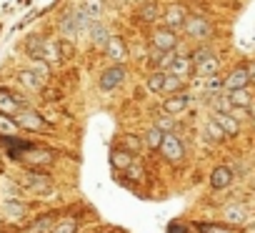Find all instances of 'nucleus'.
Listing matches in <instances>:
<instances>
[{"label": "nucleus", "mask_w": 255, "mask_h": 233, "mask_svg": "<svg viewBox=\"0 0 255 233\" xmlns=\"http://www.w3.org/2000/svg\"><path fill=\"white\" fill-rule=\"evenodd\" d=\"M90 40H93V45H95V48H105V45H108V40H110V30L98 20V23H93V25H90Z\"/></svg>", "instance_id": "obj_25"}, {"label": "nucleus", "mask_w": 255, "mask_h": 233, "mask_svg": "<svg viewBox=\"0 0 255 233\" xmlns=\"http://www.w3.org/2000/svg\"><path fill=\"white\" fill-rule=\"evenodd\" d=\"M143 146H145V141H143L140 136H135V133H123V136L118 138V148L128 151L130 156L140 153V148H143Z\"/></svg>", "instance_id": "obj_20"}, {"label": "nucleus", "mask_w": 255, "mask_h": 233, "mask_svg": "<svg viewBox=\"0 0 255 233\" xmlns=\"http://www.w3.org/2000/svg\"><path fill=\"white\" fill-rule=\"evenodd\" d=\"M180 85H183V78H178V75L168 73V75H165V85H163V93H173V90H178Z\"/></svg>", "instance_id": "obj_37"}, {"label": "nucleus", "mask_w": 255, "mask_h": 233, "mask_svg": "<svg viewBox=\"0 0 255 233\" xmlns=\"http://www.w3.org/2000/svg\"><path fill=\"white\" fill-rule=\"evenodd\" d=\"M188 105H190V95H188V93H178V95H170V98L163 103V113L175 118L178 113H185V110H188Z\"/></svg>", "instance_id": "obj_11"}, {"label": "nucleus", "mask_w": 255, "mask_h": 233, "mask_svg": "<svg viewBox=\"0 0 255 233\" xmlns=\"http://www.w3.org/2000/svg\"><path fill=\"white\" fill-rule=\"evenodd\" d=\"M175 50H150V65H153V70H168L170 65H173V60H175Z\"/></svg>", "instance_id": "obj_17"}, {"label": "nucleus", "mask_w": 255, "mask_h": 233, "mask_svg": "<svg viewBox=\"0 0 255 233\" xmlns=\"http://www.w3.org/2000/svg\"><path fill=\"white\" fill-rule=\"evenodd\" d=\"M218 70H220V60L210 53L208 58H203V60H198L195 65H193V73L198 75V78H215L218 75Z\"/></svg>", "instance_id": "obj_13"}, {"label": "nucleus", "mask_w": 255, "mask_h": 233, "mask_svg": "<svg viewBox=\"0 0 255 233\" xmlns=\"http://www.w3.org/2000/svg\"><path fill=\"white\" fill-rule=\"evenodd\" d=\"M28 108V98H23L20 93H13L8 88H0V113L3 115H10V118H15V115L20 110Z\"/></svg>", "instance_id": "obj_2"}, {"label": "nucleus", "mask_w": 255, "mask_h": 233, "mask_svg": "<svg viewBox=\"0 0 255 233\" xmlns=\"http://www.w3.org/2000/svg\"><path fill=\"white\" fill-rule=\"evenodd\" d=\"M248 73H250V80H255V65H253V68H250Z\"/></svg>", "instance_id": "obj_41"}, {"label": "nucleus", "mask_w": 255, "mask_h": 233, "mask_svg": "<svg viewBox=\"0 0 255 233\" xmlns=\"http://www.w3.org/2000/svg\"><path fill=\"white\" fill-rule=\"evenodd\" d=\"M78 231V223L73 221V218H65V221H60L55 228H53V233H75Z\"/></svg>", "instance_id": "obj_38"}, {"label": "nucleus", "mask_w": 255, "mask_h": 233, "mask_svg": "<svg viewBox=\"0 0 255 233\" xmlns=\"http://www.w3.org/2000/svg\"><path fill=\"white\" fill-rule=\"evenodd\" d=\"M20 83L38 90V88L45 83V70H43V73H40V70H20Z\"/></svg>", "instance_id": "obj_27"}, {"label": "nucleus", "mask_w": 255, "mask_h": 233, "mask_svg": "<svg viewBox=\"0 0 255 233\" xmlns=\"http://www.w3.org/2000/svg\"><path fill=\"white\" fill-rule=\"evenodd\" d=\"M45 38H40V35H30L28 40H25V53L30 55V58H35V60H43V55H45Z\"/></svg>", "instance_id": "obj_22"}, {"label": "nucleus", "mask_w": 255, "mask_h": 233, "mask_svg": "<svg viewBox=\"0 0 255 233\" xmlns=\"http://www.w3.org/2000/svg\"><path fill=\"white\" fill-rule=\"evenodd\" d=\"M103 50H105V55H108L110 60H115V63H123V60L128 58V45H125V40H123L120 35H110V40H108V45H105Z\"/></svg>", "instance_id": "obj_12"}, {"label": "nucleus", "mask_w": 255, "mask_h": 233, "mask_svg": "<svg viewBox=\"0 0 255 233\" xmlns=\"http://www.w3.org/2000/svg\"><path fill=\"white\" fill-rule=\"evenodd\" d=\"M78 10H80L90 23H98L100 15H103V10H105V5H103V0H80Z\"/></svg>", "instance_id": "obj_19"}, {"label": "nucleus", "mask_w": 255, "mask_h": 233, "mask_svg": "<svg viewBox=\"0 0 255 233\" xmlns=\"http://www.w3.org/2000/svg\"><path fill=\"white\" fill-rule=\"evenodd\" d=\"M248 83H250V73H248V68H235L225 80H223V88L230 93V90H240V88H248Z\"/></svg>", "instance_id": "obj_15"}, {"label": "nucleus", "mask_w": 255, "mask_h": 233, "mask_svg": "<svg viewBox=\"0 0 255 233\" xmlns=\"http://www.w3.org/2000/svg\"><path fill=\"white\" fill-rule=\"evenodd\" d=\"M55 45H58V55H60V60H68V58H73V55H75V43H73V40L60 38Z\"/></svg>", "instance_id": "obj_33"}, {"label": "nucleus", "mask_w": 255, "mask_h": 233, "mask_svg": "<svg viewBox=\"0 0 255 233\" xmlns=\"http://www.w3.org/2000/svg\"><path fill=\"white\" fill-rule=\"evenodd\" d=\"M110 166L115 168V171H128L133 166V156L128 153V151H123V148H113V153H110Z\"/></svg>", "instance_id": "obj_21"}, {"label": "nucleus", "mask_w": 255, "mask_h": 233, "mask_svg": "<svg viewBox=\"0 0 255 233\" xmlns=\"http://www.w3.org/2000/svg\"><path fill=\"white\" fill-rule=\"evenodd\" d=\"M168 73H173V75H178V78H185L188 73H193V60H190V55H175V60H173V65L168 68Z\"/></svg>", "instance_id": "obj_23"}, {"label": "nucleus", "mask_w": 255, "mask_h": 233, "mask_svg": "<svg viewBox=\"0 0 255 233\" xmlns=\"http://www.w3.org/2000/svg\"><path fill=\"white\" fill-rule=\"evenodd\" d=\"M153 126H155L158 131H163V133H173V126H175V123H173V115H165V113H163V115H158V118H155Z\"/></svg>", "instance_id": "obj_35"}, {"label": "nucleus", "mask_w": 255, "mask_h": 233, "mask_svg": "<svg viewBox=\"0 0 255 233\" xmlns=\"http://www.w3.org/2000/svg\"><path fill=\"white\" fill-rule=\"evenodd\" d=\"M0 146L5 148V153H8L10 158H20V153H25V151L33 148L30 141H23V138H18V136H0Z\"/></svg>", "instance_id": "obj_8"}, {"label": "nucleus", "mask_w": 255, "mask_h": 233, "mask_svg": "<svg viewBox=\"0 0 255 233\" xmlns=\"http://www.w3.org/2000/svg\"><path fill=\"white\" fill-rule=\"evenodd\" d=\"M3 213H8V218L18 221V218H23V216L28 213V206L20 203V198H8V201L3 203Z\"/></svg>", "instance_id": "obj_26"}, {"label": "nucleus", "mask_w": 255, "mask_h": 233, "mask_svg": "<svg viewBox=\"0 0 255 233\" xmlns=\"http://www.w3.org/2000/svg\"><path fill=\"white\" fill-rule=\"evenodd\" d=\"M153 48L155 50H175L178 48V35L170 28H160L153 33Z\"/></svg>", "instance_id": "obj_9"}, {"label": "nucleus", "mask_w": 255, "mask_h": 233, "mask_svg": "<svg viewBox=\"0 0 255 233\" xmlns=\"http://www.w3.org/2000/svg\"><path fill=\"white\" fill-rule=\"evenodd\" d=\"M18 161H23L28 168H35V166H50L53 161H55V156H53V151H43V148H30V151H25V153H20V158Z\"/></svg>", "instance_id": "obj_7"}, {"label": "nucleus", "mask_w": 255, "mask_h": 233, "mask_svg": "<svg viewBox=\"0 0 255 233\" xmlns=\"http://www.w3.org/2000/svg\"><path fill=\"white\" fill-rule=\"evenodd\" d=\"M183 30H185V35L193 38V40H208V38L213 35V25H210L205 18H200V15H190V18L185 20Z\"/></svg>", "instance_id": "obj_4"}, {"label": "nucleus", "mask_w": 255, "mask_h": 233, "mask_svg": "<svg viewBox=\"0 0 255 233\" xmlns=\"http://www.w3.org/2000/svg\"><path fill=\"white\" fill-rule=\"evenodd\" d=\"M168 233H190V228H188L185 223H178V221H173V223L168 226Z\"/></svg>", "instance_id": "obj_39"}, {"label": "nucleus", "mask_w": 255, "mask_h": 233, "mask_svg": "<svg viewBox=\"0 0 255 233\" xmlns=\"http://www.w3.org/2000/svg\"><path fill=\"white\" fill-rule=\"evenodd\" d=\"M200 231H210V233H233L230 228H220V226H198Z\"/></svg>", "instance_id": "obj_40"}, {"label": "nucleus", "mask_w": 255, "mask_h": 233, "mask_svg": "<svg viewBox=\"0 0 255 233\" xmlns=\"http://www.w3.org/2000/svg\"><path fill=\"white\" fill-rule=\"evenodd\" d=\"M165 75H168V70H153L150 78H148V90H150V93H163Z\"/></svg>", "instance_id": "obj_31"}, {"label": "nucleus", "mask_w": 255, "mask_h": 233, "mask_svg": "<svg viewBox=\"0 0 255 233\" xmlns=\"http://www.w3.org/2000/svg\"><path fill=\"white\" fill-rule=\"evenodd\" d=\"M0 173H3V171H0Z\"/></svg>", "instance_id": "obj_43"}, {"label": "nucleus", "mask_w": 255, "mask_h": 233, "mask_svg": "<svg viewBox=\"0 0 255 233\" xmlns=\"http://www.w3.org/2000/svg\"><path fill=\"white\" fill-rule=\"evenodd\" d=\"M60 33H63V38H68V40H75V38L83 33V30H80V25H78L75 10L63 13V18H60Z\"/></svg>", "instance_id": "obj_16"}, {"label": "nucleus", "mask_w": 255, "mask_h": 233, "mask_svg": "<svg viewBox=\"0 0 255 233\" xmlns=\"http://www.w3.org/2000/svg\"><path fill=\"white\" fill-rule=\"evenodd\" d=\"M158 15H160V5L155 3V0H148V3H143V5L138 8V18H140L143 23H153Z\"/></svg>", "instance_id": "obj_28"}, {"label": "nucleus", "mask_w": 255, "mask_h": 233, "mask_svg": "<svg viewBox=\"0 0 255 233\" xmlns=\"http://www.w3.org/2000/svg\"><path fill=\"white\" fill-rule=\"evenodd\" d=\"M53 228H55V218L53 216H43V218H35L28 226V233H53Z\"/></svg>", "instance_id": "obj_29"}, {"label": "nucleus", "mask_w": 255, "mask_h": 233, "mask_svg": "<svg viewBox=\"0 0 255 233\" xmlns=\"http://www.w3.org/2000/svg\"><path fill=\"white\" fill-rule=\"evenodd\" d=\"M0 133H3V136H15L18 133V126H15V121L10 118V115L0 113Z\"/></svg>", "instance_id": "obj_34"}, {"label": "nucleus", "mask_w": 255, "mask_h": 233, "mask_svg": "<svg viewBox=\"0 0 255 233\" xmlns=\"http://www.w3.org/2000/svg\"><path fill=\"white\" fill-rule=\"evenodd\" d=\"M213 121H215V123L223 128V133H225V136H230V138L240 133V123L235 121V115H230V113H218V110H215Z\"/></svg>", "instance_id": "obj_18"}, {"label": "nucleus", "mask_w": 255, "mask_h": 233, "mask_svg": "<svg viewBox=\"0 0 255 233\" xmlns=\"http://www.w3.org/2000/svg\"><path fill=\"white\" fill-rule=\"evenodd\" d=\"M205 133H208V138H210V141H223V138H225L223 128H220V126H218L213 118L208 121V126H205Z\"/></svg>", "instance_id": "obj_36"}, {"label": "nucleus", "mask_w": 255, "mask_h": 233, "mask_svg": "<svg viewBox=\"0 0 255 233\" xmlns=\"http://www.w3.org/2000/svg\"><path fill=\"white\" fill-rule=\"evenodd\" d=\"M15 183H18L25 193L43 196V198H50V196L55 193L50 176H48L45 171H40V168H28V171H23V173L15 178Z\"/></svg>", "instance_id": "obj_1"}, {"label": "nucleus", "mask_w": 255, "mask_h": 233, "mask_svg": "<svg viewBox=\"0 0 255 233\" xmlns=\"http://www.w3.org/2000/svg\"><path fill=\"white\" fill-rule=\"evenodd\" d=\"M3 233H8V231H3Z\"/></svg>", "instance_id": "obj_42"}, {"label": "nucleus", "mask_w": 255, "mask_h": 233, "mask_svg": "<svg viewBox=\"0 0 255 233\" xmlns=\"http://www.w3.org/2000/svg\"><path fill=\"white\" fill-rule=\"evenodd\" d=\"M15 126L18 128H25V131H48L50 126H48V121L43 118V115L40 113H35V110H20L18 115H15Z\"/></svg>", "instance_id": "obj_5"}, {"label": "nucleus", "mask_w": 255, "mask_h": 233, "mask_svg": "<svg viewBox=\"0 0 255 233\" xmlns=\"http://www.w3.org/2000/svg\"><path fill=\"white\" fill-rule=\"evenodd\" d=\"M165 28H170V30H178V28H183L185 25V20L190 18L188 15V10L183 8V5H170L168 10H165Z\"/></svg>", "instance_id": "obj_14"}, {"label": "nucleus", "mask_w": 255, "mask_h": 233, "mask_svg": "<svg viewBox=\"0 0 255 233\" xmlns=\"http://www.w3.org/2000/svg\"><path fill=\"white\" fill-rule=\"evenodd\" d=\"M125 65H120V63H115V65H110V68H105L103 73H100V80H98V85H100V90H105V93H110V90H115L123 80H125Z\"/></svg>", "instance_id": "obj_6"}, {"label": "nucleus", "mask_w": 255, "mask_h": 233, "mask_svg": "<svg viewBox=\"0 0 255 233\" xmlns=\"http://www.w3.org/2000/svg\"><path fill=\"white\" fill-rule=\"evenodd\" d=\"M163 136H165V133H163V131H158V128L153 126V128L145 133V146H148V148H153V151H160V146H163Z\"/></svg>", "instance_id": "obj_32"}, {"label": "nucleus", "mask_w": 255, "mask_h": 233, "mask_svg": "<svg viewBox=\"0 0 255 233\" xmlns=\"http://www.w3.org/2000/svg\"><path fill=\"white\" fill-rule=\"evenodd\" d=\"M233 178H235V173H233L230 166H218L210 173V188L213 191H223V188H228L233 183Z\"/></svg>", "instance_id": "obj_10"}, {"label": "nucleus", "mask_w": 255, "mask_h": 233, "mask_svg": "<svg viewBox=\"0 0 255 233\" xmlns=\"http://www.w3.org/2000/svg\"><path fill=\"white\" fill-rule=\"evenodd\" d=\"M225 221L233 223V226L245 223V221H248V211H245V206H228V208H225Z\"/></svg>", "instance_id": "obj_30"}, {"label": "nucleus", "mask_w": 255, "mask_h": 233, "mask_svg": "<svg viewBox=\"0 0 255 233\" xmlns=\"http://www.w3.org/2000/svg\"><path fill=\"white\" fill-rule=\"evenodd\" d=\"M228 103H230V108H240V110H245V108H250V103H253V95L248 93V88L230 90V93H228Z\"/></svg>", "instance_id": "obj_24"}, {"label": "nucleus", "mask_w": 255, "mask_h": 233, "mask_svg": "<svg viewBox=\"0 0 255 233\" xmlns=\"http://www.w3.org/2000/svg\"><path fill=\"white\" fill-rule=\"evenodd\" d=\"M160 153H163V158L168 161V163H180L183 158H185V143L175 136V133H165L163 136V146H160Z\"/></svg>", "instance_id": "obj_3"}]
</instances>
